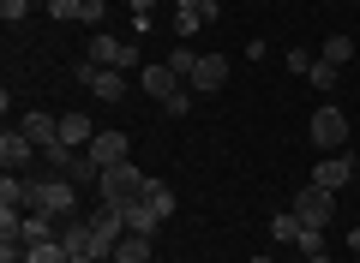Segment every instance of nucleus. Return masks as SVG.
<instances>
[{"instance_id": "nucleus-1", "label": "nucleus", "mask_w": 360, "mask_h": 263, "mask_svg": "<svg viewBox=\"0 0 360 263\" xmlns=\"http://www.w3.org/2000/svg\"><path fill=\"white\" fill-rule=\"evenodd\" d=\"M144 180H150V174H144V168H139V162L127 156V162L103 168V186H96V191H103V203L127 210V203H139V198H144Z\"/></svg>"}, {"instance_id": "nucleus-2", "label": "nucleus", "mask_w": 360, "mask_h": 263, "mask_svg": "<svg viewBox=\"0 0 360 263\" xmlns=\"http://www.w3.org/2000/svg\"><path fill=\"white\" fill-rule=\"evenodd\" d=\"M30 210H49V215H78V186L66 174H42V180H30Z\"/></svg>"}, {"instance_id": "nucleus-3", "label": "nucleus", "mask_w": 360, "mask_h": 263, "mask_svg": "<svg viewBox=\"0 0 360 263\" xmlns=\"http://www.w3.org/2000/svg\"><path fill=\"white\" fill-rule=\"evenodd\" d=\"M348 132H354V126H348L342 108H319V114L307 120V138L319 144L324 156H342V150H348Z\"/></svg>"}, {"instance_id": "nucleus-4", "label": "nucleus", "mask_w": 360, "mask_h": 263, "mask_svg": "<svg viewBox=\"0 0 360 263\" xmlns=\"http://www.w3.org/2000/svg\"><path fill=\"white\" fill-rule=\"evenodd\" d=\"M72 78H78V84H84L96 102H120V96L132 90V84H127V72H115V66H96V60H78V66H72Z\"/></svg>"}, {"instance_id": "nucleus-5", "label": "nucleus", "mask_w": 360, "mask_h": 263, "mask_svg": "<svg viewBox=\"0 0 360 263\" xmlns=\"http://www.w3.org/2000/svg\"><path fill=\"white\" fill-rule=\"evenodd\" d=\"M84 60H96V66H115V72H139V42L132 36H90V54Z\"/></svg>"}, {"instance_id": "nucleus-6", "label": "nucleus", "mask_w": 360, "mask_h": 263, "mask_svg": "<svg viewBox=\"0 0 360 263\" xmlns=\"http://www.w3.org/2000/svg\"><path fill=\"white\" fill-rule=\"evenodd\" d=\"M295 215L307 227H330L336 222V191H324V186H312V180H307V186L295 191Z\"/></svg>"}, {"instance_id": "nucleus-7", "label": "nucleus", "mask_w": 360, "mask_h": 263, "mask_svg": "<svg viewBox=\"0 0 360 263\" xmlns=\"http://www.w3.org/2000/svg\"><path fill=\"white\" fill-rule=\"evenodd\" d=\"M139 84H144V96H150V102H168V96H180V90H186V78H180L168 60H162V66L144 60V66H139Z\"/></svg>"}, {"instance_id": "nucleus-8", "label": "nucleus", "mask_w": 360, "mask_h": 263, "mask_svg": "<svg viewBox=\"0 0 360 263\" xmlns=\"http://www.w3.org/2000/svg\"><path fill=\"white\" fill-rule=\"evenodd\" d=\"M37 156H42V150L25 138V132H18V126H6V132H0V162H6V174H25Z\"/></svg>"}, {"instance_id": "nucleus-9", "label": "nucleus", "mask_w": 360, "mask_h": 263, "mask_svg": "<svg viewBox=\"0 0 360 263\" xmlns=\"http://www.w3.org/2000/svg\"><path fill=\"white\" fill-rule=\"evenodd\" d=\"M222 84H229V60H222V54H198V66H193V78H186V90L217 96Z\"/></svg>"}, {"instance_id": "nucleus-10", "label": "nucleus", "mask_w": 360, "mask_h": 263, "mask_svg": "<svg viewBox=\"0 0 360 263\" xmlns=\"http://www.w3.org/2000/svg\"><path fill=\"white\" fill-rule=\"evenodd\" d=\"M49 13L66 18V25H90V30H96L108 18V6H103V0H49Z\"/></svg>"}, {"instance_id": "nucleus-11", "label": "nucleus", "mask_w": 360, "mask_h": 263, "mask_svg": "<svg viewBox=\"0 0 360 263\" xmlns=\"http://www.w3.org/2000/svg\"><path fill=\"white\" fill-rule=\"evenodd\" d=\"M348 180H354V156H324V162L319 168H312V186H324V191H342L348 186Z\"/></svg>"}, {"instance_id": "nucleus-12", "label": "nucleus", "mask_w": 360, "mask_h": 263, "mask_svg": "<svg viewBox=\"0 0 360 263\" xmlns=\"http://www.w3.org/2000/svg\"><path fill=\"white\" fill-rule=\"evenodd\" d=\"M127 156H132L127 132H96V138H90V162L96 168H115V162H127Z\"/></svg>"}, {"instance_id": "nucleus-13", "label": "nucleus", "mask_w": 360, "mask_h": 263, "mask_svg": "<svg viewBox=\"0 0 360 263\" xmlns=\"http://www.w3.org/2000/svg\"><path fill=\"white\" fill-rule=\"evenodd\" d=\"M18 132H25V138L37 144V150H49V144H60V120H54V114H42V108H30L25 120H18Z\"/></svg>"}, {"instance_id": "nucleus-14", "label": "nucleus", "mask_w": 360, "mask_h": 263, "mask_svg": "<svg viewBox=\"0 0 360 263\" xmlns=\"http://www.w3.org/2000/svg\"><path fill=\"white\" fill-rule=\"evenodd\" d=\"M90 138H96L90 114H60V144L66 150H90Z\"/></svg>"}, {"instance_id": "nucleus-15", "label": "nucleus", "mask_w": 360, "mask_h": 263, "mask_svg": "<svg viewBox=\"0 0 360 263\" xmlns=\"http://www.w3.org/2000/svg\"><path fill=\"white\" fill-rule=\"evenodd\" d=\"M217 18H222V6H217V0H210L205 13H174V36L186 42V36H198L205 25H217Z\"/></svg>"}, {"instance_id": "nucleus-16", "label": "nucleus", "mask_w": 360, "mask_h": 263, "mask_svg": "<svg viewBox=\"0 0 360 263\" xmlns=\"http://www.w3.org/2000/svg\"><path fill=\"white\" fill-rule=\"evenodd\" d=\"M108 263H156V257H150V234H127Z\"/></svg>"}, {"instance_id": "nucleus-17", "label": "nucleus", "mask_w": 360, "mask_h": 263, "mask_svg": "<svg viewBox=\"0 0 360 263\" xmlns=\"http://www.w3.org/2000/svg\"><path fill=\"white\" fill-rule=\"evenodd\" d=\"M0 210H30V180L25 174H6V180H0Z\"/></svg>"}, {"instance_id": "nucleus-18", "label": "nucleus", "mask_w": 360, "mask_h": 263, "mask_svg": "<svg viewBox=\"0 0 360 263\" xmlns=\"http://www.w3.org/2000/svg\"><path fill=\"white\" fill-rule=\"evenodd\" d=\"M144 203H150V210L162 215V222H168V215L180 210V198H174V186H162V180H144Z\"/></svg>"}, {"instance_id": "nucleus-19", "label": "nucleus", "mask_w": 360, "mask_h": 263, "mask_svg": "<svg viewBox=\"0 0 360 263\" xmlns=\"http://www.w3.org/2000/svg\"><path fill=\"white\" fill-rule=\"evenodd\" d=\"M120 215H127V234H156V227H162V215H156L144 198H139V203H127Z\"/></svg>"}, {"instance_id": "nucleus-20", "label": "nucleus", "mask_w": 360, "mask_h": 263, "mask_svg": "<svg viewBox=\"0 0 360 263\" xmlns=\"http://www.w3.org/2000/svg\"><path fill=\"white\" fill-rule=\"evenodd\" d=\"M300 227H307V222H300L295 210H283V215H270V239H283V245H295V239H300Z\"/></svg>"}, {"instance_id": "nucleus-21", "label": "nucleus", "mask_w": 360, "mask_h": 263, "mask_svg": "<svg viewBox=\"0 0 360 263\" xmlns=\"http://www.w3.org/2000/svg\"><path fill=\"white\" fill-rule=\"evenodd\" d=\"M307 84H312V90H336V84H342V72H336L330 60H312V66H307Z\"/></svg>"}, {"instance_id": "nucleus-22", "label": "nucleus", "mask_w": 360, "mask_h": 263, "mask_svg": "<svg viewBox=\"0 0 360 263\" xmlns=\"http://www.w3.org/2000/svg\"><path fill=\"white\" fill-rule=\"evenodd\" d=\"M348 54H354V36H330V42H324V54H319V60H330L336 72H342V66H348Z\"/></svg>"}, {"instance_id": "nucleus-23", "label": "nucleus", "mask_w": 360, "mask_h": 263, "mask_svg": "<svg viewBox=\"0 0 360 263\" xmlns=\"http://www.w3.org/2000/svg\"><path fill=\"white\" fill-rule=\"evenodd\" d=\"M300 257H324V227H300Z\"/></svg>"}, {"instance_id": "nucleus-24", "label": "nucleus", "mask_w": 360, "mask_h": 263, "mask_svg": "<svg viewBox=\"0 0 360 263\" xmlns=\"http://www.w3.org/2000/svg\"><path fill=\"white\" fill-rule=\"evenodd\" d=\"M193 96H198V90H180V96H168L162 114H168V120H186V114H193Z\"/></svg>"}, {"instance_id": "nucleus-25", "label": "nucleus", "mask_w": 360, "mask_h": 263, "mask_svg": "<svg viewBox=\"0 0 360 263\" xmlns=\"http://www.w3.org/2000/svg\"><path fill=\"white\" fill-rule=\"evenodd\" d=\"M168 66H174V72H180V78H193V66H198V54H193V48H186V42H180V48H174V54H168Z\"/></svg>"}, {"instance_id": "nucleus-26", "label": "nucleus", "mask_w": 360, "mask_h": 263, "mask_svg": "<svg viewBox=\"0 0 360 263\" xmlns=\"http://www.w3.org/2000/svg\"><path fill=\"white\" fill-rule=\"evenodd\" d=\"M0 18H6V25H25V18H30V0H0Z\"/></svg>"}, {"instance_id": "nucleus-27", "label": "nucleus", "mask_w": 360, "mask_h": 263, "mask_svg": "<svg viewBox=\"0 0 360 263\" xmlns=\"http://www.w3.org/2000/svg\"><path fill=\"white\" fill-rule=\"evenodd\" d=\"M312 60H319V54H307V48H288V72H300V78H307V66Z\"/></svg>"}, {"instance_id": "nucleus-28", "label": "nucleus", "mask_w": 360, "mask_h": 263, "mask_svg": "<svg viewBox=\"0 0 360 263\" xmlns=\"http://www.w3.org/2000/svg\"><path fill=\"white\" fill-rule=\"evenodd\" d=\"M210 0H174V13H205Z\"/></svg>"}, {"instance_id": "nucleus-29", "label": "nucleus", "mask_w": 360, "mask_h": 263, "mask_svg": "<svg viewBox=\"0 0 360 263\" xmlns=\"http://www.w3.org/2000/svg\"><path fill=\"white\" fill-rule=\"evenodd\" d=\"M348 257H360V227H348Z\"/></svg>"}, {"instance_id": "nucleus-30", "label": "nucleus", "mask_w": 360, "mask_h": 263, "mask_svg": "<svg viewBox=\"0 0 360 263\" xmlns=\"http://www.w3.org/2000/svg\"><path fill=\"white\" fill-rule=\"evenodd\" d=\"M132 13H139V18H150V0H132Z\"/></svg>"}, {"instance_id": "nucleus-31", "label": "nucleus", "mask_w": 360, "mask_h": 263, "mask_svg": "<svg viewBox=\"0 0 360 263\" xmlns=\"http://www.w3.org/2000/svg\"><path fill=\"white\" fill-rule=\"evenodd\" d=\"M307 263H342V257H330V251H324V257H307Z\"/></svg>"}, {"instance_id": "nucleus-32", "label": "nucleus", "mask_w": 360, "mask_h": 263, "mask_svg": "<svg viewBox=\"0 0 360 263\" xmlns=\"http://www.w3.org/2000/svg\"><path fill=\"white\" fill-rule=\"evenodd\" d=\"M72 263H103V257H72Z\"/></svg>"}, {"instance_id": "nucleus-33", "label": "nucleus", "mask_w": 360, "mask_h": 263, "mask_svg": "<svg viewBox=\"0 0 360 263\" xmlns=\"http://www.w3.org/2000/svg\"><path fill=\"white\" fill-rule=\"evenodd\" d=\"M252 263H276V257H252Z\"/></svg>"}, {"instance_id": "nucleus-34", "label": "nucleus", "mask_w": 360, "mask_h": 263, "mask_svg": "<svg viewBox=\"0 0 360 263\" xmlns=\"http://www.w3.org/2000/svg\"><path fill=\"white\" fill-rule=\"evenodd\" d=\"M30 6H49V0H30Z\"/></svg>"}, {"instance_id": "nucleus-35", "label": "nucleus", "mask_w": 360, "mask_h": 263, "mask_svg": "<svg viewBox=\"0 0 360 263\" xmlns=\"http://www.w3.org/2000/svg\"><path fill=\"white\" fill-rule=\"evenodd\" d=\"M288 263H300V257H288Z\"/></svg>"}, {"instance_id": "nucleus-36", "label": "nucleus", "mask_w": 360, "mask_h": 263, "mask_svg": "<svg viewBox=\"0 0 360 263\" xmlns=\"http://www.w3.org/2000/svg\"><path fill=\"white\" fill-rule=\"evenodd\" d=\"M354 132H360V126H354Z\"/></svg>"}]
</instances>
